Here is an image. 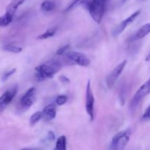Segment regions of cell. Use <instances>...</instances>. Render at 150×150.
Instances as JSON below:
<instances>
[{"label":"cell","mask_w":150,"mask_h":150,"mask_svg":"<svg viewBox=\"0 0 150 150\" xmlns=\"http://www.w3.org/2000/svg\"><path fill=\"white\" fill-rule=\"evenodd\" d=\"M37 98V91L35 87H31L26 92L20 100V104L24 109H29L35 103Z\"/></svg>","instance_id":"9"},{"label":"cell","mask_w":150,"mask_h":150,"mask_svg":"<svg viewBox=\"0 0 150 150\" xmlns=\"http://www.w3.org/2000/svg\"><path fill=\"white\" fill-rule=\"evenodd\" d=\"M57 116V108L55 104H49L46 105L42 111V119L45 122L54 120Z\"/></svg>","instance_id":"11"},{"label":"cell","mask_w":150,"mask_h":150,"mask_svg":"<svg viewBox=\"0 0 150 150\" xmlns=\"http://www.w3.org/2000/svg\"><path fill=\"white\" fill-rule=\"evenodd\" d=\"M66 57L74 64L81 67H87L90 64V59L83 53L78 51H67L65 54Z\"/></svg>","instance_id":"7"},{"label":"cell","mask_w":150,"mask_h":150,"mask_svg":"<svg viewBox=\"0 0 150 150\" xmlns=\"http://www.w3.org/2000/svg\"><path fill=\"white\" fill-rule=\"evenodd\" d=\"M142 120L143 121H149V120H150V105L145 110L144 113L142 115Z\"/></svg>","instance_id":"23"},{"label":"cell","mask_w":150,"mask_h":150,"mask_svg":"<svg viewBox=\"0 0 150 150\" xmlns=\"http://www.w3.org/2000/svg\"><path fill=\"white\" fill-rule=\"evenodd\" d=\"M127 1V0H122V1H123V2H124V1Z\"/></svg>","instance_id":"27"},{"label":"cell","mask_w":150,"mask_h":150,"mask_svg":"<svg viewBox=\"0 0 150 150\" xmlns=\"http://www.w3.org/2000/svg\"><path fill=\"white\" fill-rule=\"evenodd\" d=\"M150 33V22L149 23H146V24L143 25L131 38H129L128 40L130 42H133V41H136L139 40L143 39L144 38H145L146 36H147Z\"/></svg>","instance_id":"12"},{"label":"cell","mask_w":150,"mask_h":150,"mask_svg":"<svg viewBox=\"0 0 150 150\" xmlns=\"http://www.w3.org/2000/svg\"><path fill=\"white\" fill-rule=\"evenodd\" d=\"M59 79L60 81L64 83V84H67V83H70V79L66 77L65 76H60Z\"/></svg>","instance_id":"26"},{"label":"cell","mask_w":150,"mask_h":150,"mask_svg":"<svg viewBox=\"0 0 150 150\" xmlns=\"http://www.w3.org/2000/svg\"><path fill=\"white\" fill-rule=\"evenodd\" d=\"M140 13L141 10H137V11H136L135 13H133V14L130 15V16H129V17H127V18L123 20L122 21L121 23L114 29L112 35H114V37H117L118 35H120V34L122 33L125 31V29L136 20V18L140 15Z\"/></svg>","instance_id":"10"},{"label":"cell","mask_w":150,"mask_h":150,"mask_svg":"<svg viewBox=\"0 0 150 150\" xmlns=\"http://www.w3.org/2000/svg\"><path fill=\"white\" fill-rule=\"evenodd\" d=\"M69 48H70V45H64V46L61 47V48H59V49H57V52H56V54H57V55H58V56L62 55V54H64V53H65L66 51H68Z\"/></svg>","instance_id":"24"},{"label":"cell","mask_w":150,"mask_h":150,"mask_svg":"<svg viewBox=\"0 0 150 150\" xmlns=\"http://www.w3.org/2000/svg\"><path fill=\"white\" fill-rule=\"evenodd\" d=\"M56 7V4L54 1H51V0H46L44 1L41 4L40 9L42 12L45 13H48V12H51L54 10Z\"/></svg>","instance_id":"14"},{"label":"cell","mask_w":150,"mask_h":150,"mask_svg":"<svg viewBox=\"0 0 150 150\" xmlns=\"http://www.w3.org/2000/svg\"><path fill=\"white\" fill-rule=\"evenodd\" d=\"M68 98H67V95H60L56 98L55 100V103L57 105H63L64 104H65L67 103Z\"/></svg>","instance_id":"21"},{"label":"cell","mask_w":150,"mask_h":150,"mask_svg":"<svg viewBox=\"0 0 150 150\" xmlns=\"http://www.w3.org/2000/svg\"><path fill=\"white\" fill-rule=\"evenodd\" d=\"M41 119H42V111H37L31 116L30 120H29V125L30 126H35L37 123L39 122Z\"/></svg>","instance_id":"20"},{"label":"cell","mask_w":150,"mask_h":150,"mask_svg":"<svg viewBox=\"0 0 150 150\" xmlns=\"http://www.w3.org/2000/svg\"><path fill=\"white\" fill-rule=\"evenodd\" d=\"M127 60H124L123 62H122L107 76L106 79H105V83H106L108 89H111L114 87L115 83H117V80H118L119 77L124 70L125 67L127 64Z\"/></svg>","instance_id":"6"},{"label":"cell","mask_w":150,"mask_h":150,"mask_svg":"<svg viewBox=\"0 0 150 150\" xmlns=\"http://www.w3.org/2000/svg\"><path fill=\"white\" fill-rule=\"evenodd\" d=\"M26 1V0H12L10 4L6 7L5 13L8 16L13 17L18 8L21 5H22Z\"/></svg>","instance_id":"13"},{"label":"cell","mask_w":150,"mask_h":150,"mask_svg":"<svg viewBox=\"0 0 150 150\" xmlns=\"http://www.w3.org/2000/svg\"><path fill=\"white\" fill-rule=\"evenodd\" d=\"M61 67L59 62L56 60H50L39 64L35 67V78L38 81L52 79L56 73L59 71Z\"/></svg>","instance_id":"1"},{"label":"cell","mask_w":150,"mask_h":150,"mask_svg":"<svg viewBox=\"0 0 150 150\" xmlns=\"http://www.w3.org/2000/svg\"><path fill=\"white\" fill-rule=\"evenodd\" d=\"M18 92L17 86H15L7 89L0 96V113L3 112L7 105L12 102Z\"/></svg>","instance_id":"8"},{"label":"cell","mask_w":150,"mask_h":150,"mask_svg":"<svg viewBox=\"0 0 150 150\" xmlns=\"http://www.w3.org/2000/svg\"><path fill=\"white\" fill-rule=\"evenodd\" d=\"M150 94V76L148 80L140 86L139 89L136 92L133 97L132 98L130 102V111H133L136 110L138 105L141 103V101L144 99L146 96Z\"/></svg>","instance_id":"4"},{"label":"cell","mask_w":150,"mask_h":150,"mask_svg":"<svg viewBox=\"0 0 150 150\" xmlns=\"http://www.w3.org/2000/svg\"><path fill=\"white\" fill-rule=\"evenodd\" d=\"M16 72V68H13L12 69V70H8L7 72H5V73L2 75V76H1V81H7V79H8L10 76H13Z\"/></svg>","instance_id":"22"},{"label":"cell","mask_w":150,"mask_h":150,"mask_svg":"<svg viewBox=\"0 0 150 150\" xmlns=\"http://www.w3.org/2000/svg\"><path fill=\"white\" fill-rule=\"evenodd\" d=\"M131 133V129L127 128L114 135L111 139L110 149L114 150L124 149L130 142Z\"/></svg>","instance_id":"3"},{"label":"cell","mask_w":150,"mask_h":150,"mask_svg":"<svg viewBox=\"0 0 150 150\" xmlns=\"http://www.w3.org/2000/svg\"><path fill=\"white\" fill-rule=\"evenodd\" d=\"M108 0H88L86 3L89 15L97 23H100L103 18Z\"/></svg>","instance_id":"2"},{"label":"cell","mask_w":150,"mask_h":150,"mask_svg":"<svg viewBox=\"0 0 150 150\" xmlns=\"http://www.w3.org/2000/svg\"><path fill=\"white\" fill-rule=\"evenodd\" d=\"M13 17L4 13L3 16H0V27H5V26H8L13 21Z\"/></svg>","instance_id":"19"},{"label":"cell","mask_w":150,"mask_h":150,"mask_svg":"<svg viewBox=\"0 0 150 150\" xmlns=\"http://www.w3.org/2000/svg\"><path fill=\"white\" fill-rule=\"evenodd\" d=\"M2 49L4 51H7V52L14 53V54H18V53H21L23 51V48L20 46H17V45H5L2 47Z\"/></svg>","instance_id":"18"},{"label":"cell","mask_w":150,"mask_h":150,"mask_svg":"<svg viewBox=\"0 0 150 150\" xmlns=\"http://www.w3.org/2000/svg\"><path fill=\"white\" fill-rule=\"evenodd\" d=\"M88 1V0H70V1L69 2V4H67V7H66L64 12H70L72 10H73L74 8L77 7L78 6L81 5V4H86Z\"/></svg>","instance_id":"16"},{"label":"cell","mask_w":150,"mask_h":150,"mask_svg":"<svg viewBox=\"0 0 150 150\" xmlns=\"http://www.w3.org/2000/svg\"><path fill=\"white\" fill-rule=\"evenodd\" d=\"M47 141H48V142H53V141L55 140V135H54V132L52 131H49L48 133V134H47V139H46Z\"/></svg>","instance_id":"25"},{"label":"cell","mask_w":150,"mask_h":150,"mask_svg":"<svg viewBox=\"0 0 150 150\" xmlns=\"http://www.w3.org/2000/svg\"><path fill=\"white\" fill-rule=\"evenodd\" d=\"M55 150H66L67 149V139L65 136H61L57 139L56 142Z\"/></svg>","instance_id":"15"},{"label":"cell","mask_w":150,"mask_h":150,"mask_svg":"<svg viewBox=\"0 0 150 150\" xmlns=\"http://www.w3.org/2000/svg\"><path fill=\"white\" fill-rule=\"evenodd\" d=\"M85 108L86 113L89 115L91 121L95 119V97L91 87V81L89 80L86 83V101H85Z\"/></svg>","instance_id":"5"},{"label":"cell","mask_w":150,"mask_h":150,"mask_svg":"<svg viewBox=\"0 0 150 150\" xmlns=\"http://www.w3.org/2000/svg\"><path fill=\"white\" fill-rule=\"evenodd\" d=\"M56 32H57V29H56V28H51V29H48V30L45 31V32H43L42 34H41L40 35L38 36L37 38L39 40L48 39V38L54 37V35L56 34Z\"/></svg>","instance_id":"17"}]
</instances>
